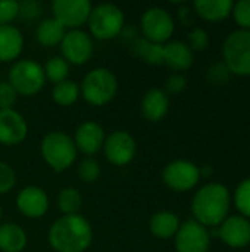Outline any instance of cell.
I'll return each instance as SVG.
<instances>
[{"mask_svg":"<svg viewBox=\"0 0 250 252\" xmlns=\"http://www.w3.org/2000/svg\"><path fill=\"white\" fill-rule=\"evenodd\" d=\"M230 207L231 196L228 189L221 183H208L202 186L193 196V220H196L206 229L217 227L228 217Z\"/></svg>","mask_w":250,"mask_h":252,"instance_id":"cell-1","label":"cell"},{"mask_svg":"<svg viewBox=\"0 0 250 252\" xmlns=\"http://www.w3.org/2000/svg\"><path fill=\"white\" fill-rule=\"evenodd\" d=\"M91 242V224L80 214L62 216L49 230V244L56 252H84Z\"/></svg>","mask_w":250,"mask_h":252,"instance_id":"cell-2","label":"cell"},{"mask_svg":"<svg viewBox=\"0 0 250 252\" xmlns=\"http://www.w3.org/2000/svg\"><path fill=\"white\" fill-rule=\"evenodd\" d=\"M118 92V78L108 68H94L87 72L80 84L84 100L93 106L108 105Z\"/></svg>","mask_w":250,"mask_h":252,"instance_id":"cell-3","label":"cell"},{"mask_svg":"<svg viewBox=\"0 0 250 252\" xmlns=\"http://www.w3.org/2000/svg\"><path fill=\"white\" fill-rule=\"evenodd\" d=\"M77 152L78 151L75 148L74 139L63 131H52L41 140L43 159L52 170L57 173L68 170L74 164Z\"/></svg>","mask_w":250,"mask_h":252,"instance_id":"cell-4","label":"cell"},{"mask_svg":"<svg viewBox=\"0 0 250 252\" xmlns=\"http://www.w3.org/2000/svg\"><path fill=\"white\" fill-rule=\"evenodd\" d=\"M87 24L96 40H112L122 32L125 16L119 6L113 3H102L91 9Z\"/></svg>","mask_w":250,"mask_h":252,"instance_id":"cell-5","label":"cell"},{"mask_svg":"<svg viewBox=\"0 0 250 252\" xmlns=\"http://www.w3.org/2000/svg\"><path fill=\"white\" fill-rule=\"evenodd\" d=\"M224 62L233 75H250V31L236 30L227 35L222 46Z\"/></svg>","mask_w":250,"mask_h":252,"instance_id":"cell-6","label":"cell"},{"mask_svg":"<svg viewBox=\"0 0 250 252\" xmlns=\"http://www.w3.org/2000/svg\"><path fill=\"white\" fill-rule=\"evenodd\" d=\"M10 86L21 96H34L37 94L46 83V75L43 66L31 59L16 61L9 69Z\"/></svg>","mask_w":250,"mask_h":252,"instance_id":"cell-7","label":"cell"},{"mask_svg":"<svg viewBox=\"0 0 250 252\" xmlns=\"http://www.w3.org/2000/svg\"><path fill=\"white\" fill-rule=\"evenodd\" d=\"M140 27L144 38L158 44H164L165 41H168L175 30L171 13L158 6L149 7L143 12L140 18Z\"/></svg>","mask_w":250,"mask_h":252,"instance_id":"cell-8","label":"cell"},{"mask_svg":"<svg viewBox=\"0 0 250 252\" xmlns=\"http://www.w3.org/2000/svg\"><path fill=\"white\" fill-rule=\"evenodd\" d=\"M164 183L175 192H189L200 180L199 167L187 159L171 161L162 171Z\"/></svg>","mask_w":250,"mask_h":252,"instance_id":"cell-9","label":"cell"},{"mask_svg":"<svg viewBox=\"0 0 250 252\" xmlns=\"http://www.w3.org/2000/svg\"><path fill=\"white\" fill-rule=\"evenodd\" d=\"M93 6L88 0H55L52 3L53 18L66 30H80L88 21Z\"/></svg>","mask_w":250,"mask_h":252,"instance_id":"cell-10","label":"cell"},{"mask_svg":"<svg viewBox=\"0 0 250 252\" xmlns=\"http://www.w3.org/2000/svg\"><path fill=\"white\" fill-rule=\"evenodd\" d=\"M103 152L106 159L116 167H124L130 164L137 152V145L134 137L124 130L111 133L103 143Z\"/></svg>","mask_w":250,"mask_h":252,"instance_id":"cell-11","label":"cell"},{"mask_svg":"<svg viewBox=\"0 0 250 252\" xmlns=\"http://www.w3.org/2000/svg\"><path fill=\"white\" fill-rule=\"evenodd\" d=\"M60 52L68 63L83 65L93 55V40L83 30H69L60 41Z\"/></svg>","mask_w":250,"mask_h":252,"instance_id":"cell-12","label":"cell"},{"mask_svg":"<svg viewBox=\"0 0 250 252\" xmlns=\"http://www.w3.org/2000/svg\"><path fill=\"white\" fill-rule=\"evenodd\" d=\"M175 238L177 252H208L211 236L205 226L196 220H187L180 226Z\"/></svg>","mask_w":250,"mask_h":252,"instance_id":"cell-13","label":"cell"},{"mask_svg":"<svg viewBox=\"0 0 250 252\" xmlns=\"http://www.w3.org/2000/svg\"><path fill=\"white\" fill-rule=\"evenodd\" d=\"M28 136V124L25 118L15 109H0V143L15 146Z\"/></svg>","mask_w":250,"mask_h":252,"instance_id":"cell-14","label":"cell"},{"mask_svg":"<svg viewBox=\"0 0 250 252\" xmlns=\"http://www.w3.org/2000/svg\"><path fill=\"white\" fill-rule=\"evenodd\" d=\"M19 213L28 219H41L49 210V196L38 186H27L16 196Z\"/></svg>","mask_w":250,"mask_h":252,"instance_id":"cell-15","label":"cell"},{"mask_svg":"<svg viewBox=\"0 0 250 252\" xmlns=\"http://www.w3.org/2000/svg\"><path fill=\"white\" fill-rule=\"evenodd\" d=\"M218 229L220 239L231 248H245L250 244V220L240 214L227 217Z\"/></svg>","mask_w":250,"mask_h":252,"instance_id":"cell-16","label":"cell"},{"mask_svg":"<svg viewBox=\"0 0 250 252\" xmlns=\"http://www.w3.org/2000/svg\"><path fill=\"white\" fill-rule=\"evenodd\" d=\"M106 134L103 127L96 121H84L78 126L74 137V143L77 151L83 152L87 157H93L97 154L105 143Z\"/></svg>","mask_w":250,"mask_h":252,"instance_id":"cell-17","label":"cell"},{"mask_svg":"<svg viewBox=\"0 0 250 252\" xmlns=\"http://www.w3.org/2000/svg\"><path fill=\"white\" fill-rule=\"evenodd\" d=\"M169 109V97L164 89H150L141 99V114L147 121L156 123L165 118Z\"/></svg>","mask_w":250,"mask_h":252,"instance_id":"cell-18","label":"cell"},{"mask_svg":"<svg viewBox=\"0 0 250 252\" xmlns=\"http://www.w3.org/2000/svg\"><path fill=\"white\" fill-rule=\"evenodd\" d=\"M193 50L187 43L174 40L164 44V63L174 71H186L193 65Z\"/></svg>","mask_w":250,"mask_h":252,"instance_id":"cell-19","label":"cell"},{"mask_svg":"<svg viewBox=\"0 0 250 252\" xmlns=\"http://www.w3.org/2000/svg\"><path fill=\"white\" fill-rule=\"evenodd\" d=\"M24 49V35L13 25H0V61L12 62Z\"/></svg>","mask_w":250,"mask_h":252,"instance_id":"cell-20","label":"cell"},{"mask_svg":"<svg viewBox=\"0 0 250 252\" xmlns=\"http://www.w3.org/2000/svg\"><path fill=\"white\" fill-rule=\"evenodd\" d=\"M231 0H197L193 3L194 12L205 21H224L233 12Z\"/></svg>","mask_w":250,"mask_h":252,"instance_id":"cell-21","label":"cell"},{"mask_svg":"<svg viewBox=\"0 0 250 252\" xmlns=\"http://www.w3.org/2000/svg\"><path fill=\"white\" fill-rule=\"evenodd\" d=\"M181 223L172 211H159L152 216L149 229L158 239H171L177 235Z\"/></svg>","mask_w":250,"mask_h":252,"instance_id":"cell-22","label":"cell"},{"mask_svg":"<svg viewBox=\"0 0 250 252\" xmlns=\"http://www.w3.org/2000/svg\"><path fill=\"white\" fill-rule=\"evenodd\" d=\"M28 238L25 230L15 223L0 224V251L22 252L27 247Z\"/></svg>","mask_w":250,"mask_h":252,"instance_id":"cell-23","label":"cell"},{"mask_svg":"<svg viewBox=\"0 0 250 252\" xmlns=\"http://www.w3.org/2000/svg\"><path fill=\"white\" fill-rule=\"evenodd\" d=\"M131 52L139 59L144 61L149 65H162L164 63V44L152 43L144 37H136L130 44Z\"/></svg>","mask_w":250,"mask_h":252,"instance_id":"cell-24","label":"cell"},{"mask_svg":"<svg viewBox=\"0 0 250 252\" xmlns=\"http://www.w3.org/2000/svg\"><path fill=\"white\" fill-rule=\"evenodd\" d=\"M65 34V28L55 18H46L40 21L35 30V38L44 47H53L60 44Z\"/></svg>","mask_w":250,"mask_h":252,"instance_id":"cell-25","label":"cell"},{"mask_svg":"<svg viewBox=\"0 0 250 252\" xmlns=\"http://www.w3.org/2000/svg\"><path fill=\"white\" fill-rule=\"evenodd\" d=\"M80 86L72 80H65L55 84L52 96L53 100L60 106H71L80 97Z\"/></svg>","mask_w":250,"mask_h":252,"instance_id":"cell-26","label":"cell"},{"mask_svg":"<svg viewBox=\"0 0 250 252\" xmlns=\"http://www.w3.org/2000/svg\"><path fill=\"white\" fill-rule=\"evenodd\" d=\"M83 205L81 193L74 188H65L57 195V208L63 213V216L78 214Z\"/></svg>","mask_w":250,"mask_h":252,"instance_id":"cell-27","label":"cell"},{"mask_svg":"<svg viewBox=\"0 0 250 252\" xmlns=\"http://www.w3.org/2000/svg\"><path fill=\"white\" fill-rule=\"evenodd\" d=\"M43 71H44L46 80L57 84L60 81L68 80V75H69V63L62 56H53V58H50L44 63Z\"/></svg>","mask_w":250,"mask_h":252,"instance_id":"cell-28","label":"cell"},{"mask_svg":"<svg viewBox=\"0 0 250 252\" xmlns=\"http://www.w3.org/2000/svg\"><path fill=\"white\" fill-rule=\"evenodd\" d=\"M234 205L240 216L250 219V177L239 183L234 192Z\"/></svg>","mask_w":250,"mask_h":252,"instance_id":"cell-29","label":"cell"},{"mask_svg":"<svg viewBox=\"0 0 250 252\" xmlns=\"http://www.w3.org/2000/svg\"><path fill=\"white\" fill-rule=\"evenodd\" d=\"M231 71L225 65V62H214L208 69H206V78L209 80L211 84L214 86H224L230 81L231 78Z\"/></svg>","mask_w":250,"mask_h":252,"instance_id":"cell-30","label":"cell"},{"mask_svg":"<svg viewBox=\"0 0 250 252\" xmlns=\"http://www.w3.org/2000/svg\"><path fill=\"white\" fill-rule=\"evenodd\" d=\"M100 171H102L100 170V164L94 158H91V157L83 159L80 162V165H78V176L85 183L96 182L100 177Z\"/></svg>","mask_w":250,"mask_h":252,"instance_id":"cell-31","label":"cell"},{"mask_svg":"<svg viewBox=\"0 0 250 252\" xmlns=\"http://www.w3.org/2000/svg\"><path fill=\"white\" fill-rule=\"evenodd\" d=\"M231 13L240 30L250 31V0H240L234 3Z\"/></svg>","mask_w":250,"mask_h":252,"instance_id":"cell-32","label":"cell"},{"mask_svg":"<svg viewBox=\"0 0 250 252\" xmlns=\"http://www.w3.org/2000/svg\"><path fill=\"white\" fill-rule=\"evenodd\" d=\"M208 44H209V37H208V32L202 27H194L187 34V46L192 50L202 52L208 47Z\"/></svg>","mask_w":250,"mask_h":252,"instance_id":"cell-33","label":"cell"},{"mask_svg":"<svg viewBox=\"0 0 250 252\" xmlns=\"http://www.w3.org/2000/svg\"><path fill=\"white\" fill-rule=\"evenodd\" d=\"M16 185V174L10 165L0 161V195L9 193Z\"/></svg>","mask_w":250,"mask_h":252,"instance_id":"cell-34","label":"cell"},{"mask_svg":"<svg viewBox=\"0 0 250 252\" xmlns=\"http://www.w3.org/2000/svg\"><path fill=\"white\" fill-rule=\"evenodd\" d=\"M16 90L10 86L9 81L0 83V109H13V105L18 100Z\"/></svg>","mask_w":250,"mask_h":252,"instance_id":"cell-35","label":"cell"},{"mask_svg":"<svg viewBox=\"0 0 250 252\" xmlns=\"http://www.w3.org/2000/svg\"><path fill=\"white\" fill-rule=\"evenodd\" d=\"M19 13V3L15 0H0V25H9Z\"/></svg>","mask_w":250,"mask_h":252,"instance_id":"cell-36","label":"cell"},{"mask_svg":"<svg viewBox=\"0 0 250 252\" xmlns=\"http://www.w3.org/2000/svg\"><path fill=\"white\" fill-rule=\"evenodd\" d=\"M41 12H43V7H41L40 1L25 0V1L19 3V13H18V16H21L22 19H27V21H32V19H37L41 15Z\"/></svg>","mask_w":250,"mask_h":252,"instance_id":"cell-37","label":"cell"},{"mask_svg":"<svg viewBox=\"0 0 250 252\" xmlns=\"http://www.w3.org/2000/svg\"><path fill=\"white\" fill-rule=\"evenodd\" d=\"M187 87V80L183 74L180 72H174L171 74L167 80H165V89L164 92L167 94H180L181 92H184Z\"/></svg>","mask_w":250,"mask_h":252,"instance_id":"cell-38","label":"cell"},{"mask_svg":"<svg viewBox=\"0 0 250 252\" xmlns=\"http://www.w3.org/2000/svg\"><path fill=\"white\" fill-rule=\"evenodd\" d=\"M178 19L183 25H192L194 22V12L189 6L183 4L178 9Z\"/></svg>","mask_w":250,"mask_h":252,"instance_id":"cell-39","label":"cell"},{"mask_svg":"<svg viewBox=\"0 0 250 252\" xmlns=\"http://www.w3.org/2000/svg\"><path fill=\"white\" fill-rule=\"evenodd\" d=\"M199 173H200V179L202 177H211L214 174V168H212V165L205 164V165L199 167Z\"/></svg>","mask_w":250,"mask_h":252,"instance_id":"cell-40","label":"cell"},{"mask_svg":"<svg viewBox=\"0 0 250 252\" xmlns=\"http://www.w3.org/2000/svg\"><path fill=\"white\" fill-rule=\"evenodd\" d=\"M0 220H1V205H0Z\"/></svg>","mask_w":250,"mask_h":252,"instance_id":"cell-41","label":"cell"}]
</instances>
